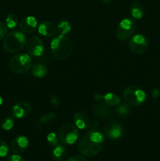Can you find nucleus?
I'll list each match as a JSON object with an SVG mask.
<instances>
[{
	"label": "nucleus",
	"instance_id": "4be33fe9",
	"mask_svg": "<svg viewBox=\"0 0 160 161\" xmlns=\"http://www.w3.org/2000/svg\"><path fill=\"white\" fill-rule=\"evenodd\" d=\"M55 116H56V115L53 113H49L43 115V116H41V117L39 118V120H38L37 126H39V127H43V126L46 125L47 124L50 123L53 119H54Z\"/></svg>",
	"mask_w": 160,
	"mask_h": 161
},
{
	"label": "nucleus",
	"instance_id": "2eb2a0df",
	"mask_svg": "<svg viewBox=\"0 0 160 161\" xmlns=\"http://www.w3.org/2000/svg\"><path fill=\"white\" fill-rule=\"evenodd\" d=\"M37 20L32 16L24 17L19 23L20 29L24 33H32L37 28Z\"/></svg>",
	"mask_w": 160,
	"mask_h": 161
},
{
	"label": "nucleus",
	"instance_id": "9b49d317",
	"mask_svg": "<svg viewBox=\"0 0 160 161\" xmlns=\"http://www.w3.org/2000/svg\"><path fill=\"white\" fill-rule=\"evenodd\" d=\"M92 111L97 118L100 119H108L111 116V108L104 102L99 101L92 106Z\"/></svg>",
	"mask_w": 160,
	"mask_h": 161
},
{
	"label": "nucleus",
	"instance_id": "c85d7f7f",
	"mask_svg": "<svg viewBox=\"0 0 160 161\" xmlns=\"http://www.w3.org/2000/svg\"><path fill=\"white\" fill-rule=\"evenodd\" d=\"M7 34V27L4 23L0 21V40L3 39Z\"/></svg>",
	"mask_w": 160,
	"mask_h": 161
},
{
	"label": "nucleus",
	"instance_id": "4468645a",
	"mask_svg": "<svg viewBox=\"0 0 160 161\" xmlns=\"http://www.w3.org/2000/svg\"><path fill=\"white\" fill-rule=\"evenodd\" d=\"M73 119L75 125L78 127V129L86 130L90 127V119H89V116L83 112H75L73 116Z\"/></svg>",
	"mask_w": 160,
	"mask_h": 161
},
{
	"label": "nucleus",
	"instance_id": "a878e982",
	"mask_svg": "<svg viewBox=\"0 0 160 161\" xmlns=\"http://www.w3.org/2000/svg\"><path fill=\"white\" fill-rule=\"evenodd\" d=\"M46 140L48 142V143L51 146H58L59 144V138H58L57 135L54 133V132H50L47 135Z\"/></svg>",
	"mask_w": 160,
	"mask_h": 161
},
{
	"label": "nucleus",
	"instance_id": "393cba45",
	"mask_svg": "<svg viewBox=\"0 0 160 161\" xmlns=\"http://www.w3.org/2000/svg\"><path fill=\"white\" fill-rule=\"evenodd\" d=\"M14 125V120L13 117L8 116L5 118L2 122V128L5 130H9L13 128Z\"/></svg>",
	"mask_w": 160,
	"mask_h": 161
},
{
	"label": "nucleus",
	"instance_id": "c756f323",
	"mask_svg": "<svg viewBox=\"0 0 160 161\" xmlns=\"http://www.w3.org/2000/svg\"><path fill=\"white\" fill-rule=\"evenodd\" d=\"M8 161H25V160L20 155L15 153L8 157Z\"/></svg>",
	"mask_w": 160,
	"mask_h": 161
},
{
	"label": "nucleus",
	"instance_id": "6ab92c4d",
	"mask_svg": "<svg viewBox=\"0 0 160 161\" xmlns=\"http://www.w3.org/2000/svg\"><path fill=\"white\" fill-rule=\"evenodd\" d=\"M52 155H53V158L54 159V160L62 161L67 155L66 148L64 146H56L53 149Z\"/></svg>",
	"mask_w": 160,
	"mask_h": 161
},
{
	"label": "nucleus",
	"instance_id": "0eeeda50",
	"mask_svg": "<svg viewBox=\"0 0 160 161\" xmlns=\"http://www.w3.org/2000/svg\"><path fill=\"white\" fill-rule=\"evenodd\" d=\"M78 129L75 124H65L60 128L59 137L60 141L64 145H72L76 142L78 138Z\"/></svg>",
	"mask_w": 160,
	"mask_h": 161
},
{
	"label": "nucleus",
	"instance_id": "1a4fd4ad",
	"mask_svg": "<svg viewBox=\"0 0 160 161\" xmlns=\"http://www.w3.org/2000/svg\"><path fill=\"white\" fill-rule=\"evenodd\" d=\"M25 49L29 55L40 57L44 52L43 42L38 36H31L26 41Z\"/></svg>",
	"mask_w": 160,
	"mask_h": 161
},
{
	"label": "nucleus",
	"instance_id": "5701e85b",
	"mask_svg": "<svg viewBox=\"0 0 160 161\" xmlns=\"http://www.w3.org/2000/svg\"><path fill=\"white\" fill-rule=\"evenodd\" d=\"M71 28H72V27H71L70 23L66 20H63L60 21L57 25V30L61 33V35L67 34L68 32H70Z\"/></svg>",
	"mask_w": 160,
	"mask_h": 161
},
{
	"label": "nucleus",
	"instance_id": "9d476101",
	"mask_svg": "<svg viewBox=\"0 0 160 161\" xmlns=\"http://www.w3.org/2000/svg\"><path fill=\"white\" fill-rule=\"evenodd\" d=\"M13 117L17 119H23L27 117L31 112V106L27 102H19L13 106L12 110Z\"/></svg>",
	"mask_w": 160,
	"mask_h": 161
},
{
	"label": "nucleus",
	"instance_id": "6e6552de",
	"mask_svg": "<svg viewBox=\"0 0 160 161\" xmlns=\"http://www.w3.org/2000/svg\"><path fill=\"white\" fill-rule=\"evenodd\" d=\"M129 47L130 50L136 54H142L147 51L148 43L147 39L143 35L137 34L130 38Z\"/></svg>",
	"mask_w": 160,
	"mask_h": 161
},
{
	"label": "nucleus",
	"instance_id": "b1692460",
	"mask_svg": "<svg viewBox=\"0 0 160 161\" xmlns=\"http://www.w3.org/2000/svg\"><path fill=\"white\" fill-rule=\"evenodd\" d=\"M18 24V18L17 16L13 14H10L6 17V25L9 28H14L17 27Z\"/></svg>",
	"mask_w": 160,
	"mask_h": 161
},
{
	"label": "nucleus",
	"instance_id": "aec40b11",
	"mask_svg": "<svg viewBox=\"0 0 160 161\" xmlns=\"http://www.w3.org/2000/svg\"><path fill=\"white\" fill-rule=\"evenodd\" d=\"M103 100L109 106H116L120 104L119 97L113 93H108L104 96H103Z\"/></svg>",
	"mask_w": 160,
	"mask_h": 161
},
{
	"label": "nucleus",
	"instance_id": "f704fd0d",
	"mask_svg": "<svg viewBox=\"0 0 160 161\" xmlns=\"http://www.w3.org/2000/svg\"><path fill=\"white\" fill-rule=\"evenodd\" d=\"M113 0H101L102 3L103 4H108V3H110L111 2H112Z\"/></svg>",
	"mask_w": 160,
	"mask_h": 161
},
{
	"label": "nucleus",
	"instance_id": "f03ea898",
	"mask_svg": "<svg viewBox=\"0 0 160 161\" xmlns=\"http://www.w3.org/2000/svg\"><path fill=\"white\" fill-rule=\"evenodd\" d=\"M50 47L52 54L58 61H64L67 59L73 50L72 42L64 35L56 36L52 40Z\"/></svg>",
	"mask_w": 160,
	"mask_h": 161
},
{
	"label": "nucleus",
	"instance_id": "f8f14e48",
	"mask_svg": "<svg viewBox=\"0 0 160 161\" xmlns=\"http://www.w3.org/2000/svg\"><path fill=\"white\" fill-rule=\"evenodd\" d=\"M104 133L110 139L118 140L123 135V129L119 123L109 122L105 126Z\"/></svg>",
	"mask_w": 160,
	"mask_h": 161
},
{
	"label": "nucleus",
	"instance_id": "473e14b6",
	"mask_svg": "<svg viewBox=\"0 0 160 161\" xmlns=\"http://www.w3.org/2000/svg\"><path fill=\"white\" fill-rule=\"evenodd\" d=\"M152 96L153 98H157L160 96V91L158 89H155L152 93Z\"/></svg>",
	"mask_w": 160,
	"mask_h": 161
},
{
	"label": "nucleus",
	"instance_id": "412c9836",
	"mask_svg": "<svg viewBox=\"0 0 160 161\" xmlns=\"http://www.w3.org/2000/svg\"><path fill=\"white\" fill-rule=\"evenodd\" d=\"M116 114L119 116H125L131 112V108L128 104H119L115 108Z\"/></svg>",
	"mask_w": 160,
	"mask_h": 161
},
{
	"label": "nucleus",
	"instance_id": "423d86ee",
	"mask_svg": "<svg viewBox=\"0 0 160 161\" xmlns=\"http://www.w3.org/2000/svg\"><path fill=\"white\" fill-rule=\"evenodd\" d=\"M136 29V23L133 19L125 18L121 20L116 29L115 36L118 40L126 41L133 36Z\"/></svg>",
	"mask_w": 160,
	"mask_h": 161
},
{
	"label": "nucleus",
	"instance_id": "ddd939ff",
	"mask_svg": "<svg viewBox=\"0 0 160 161\" xmlns=\"http://www.w3.org/2000/svg\"><path fill=\"white\" fill-rule=\"evenodd\" d=\"M29 141L25 136H17L10 143V149L14 153H23L28 148Z\"/></svg>",
	"mask_w": 160,
	"mask_h": 161
},
{
	"label": "nucleus",
	"instance_id": "7ed1b4c3",
	"mask_svg": "<svg viewBox=\"0 0 160 161\" xmlns=\"http://www.w3.org/2000/svg\"><path fill=\"white\" fill-rule=\"evenodd\" d=\"M26 43L25 36L18 31H13L7 35L3 41V48L9 53L18 52Z\"/></svg>",
	"mask_w": 160,
	"mask_h": 161
},
{
	"label": "nucleus",
	"instance_id": "39448f33",
	"mask_svg": "<svg viewBox=\"0 0 160 161\" xmlns=\"http://www.w3.org/2000/svg\"><path fill=\"white\" fill-rule=\"evenodd\" d=\"M123 97L128 105L140 106L146 100V94L142 89L136 86H129L124 90Z\"/></svg>",
	"mask_w": 160,
	"mask_h": 161
},
{
	"label": "nucleus",
	"instance_id": "7c9ffc66",
	"mask_svg": "<svg viewBox=\"0 0 160 161\" xmlns=\"http://www.w3.org/2000/svg\"><path fill=\"white\" fill-rule=\"evenodd\" d=\"M67 161H86V160H85L84 157H81V156L74 155V156H72L71 157H69Z\"/></svg>",
	"mask_w": 160,
	"mask_h": 161
},
{
	"label": "nucleus",
	"instance_id": "c9c22d12",
	"mask_svg": "<svg viewBox=\"0 0 160 161\" xmlns=\"http://www.w3.org/2000/svg\"><path fill=\"white\" fill-rule=\"evenodd\" d=\"M3 97H1V96H0V105H2V104H3Z\"/></svg>",
	"mask_w": 160,
	"mask_h": 161
},
{
	"label": "nucleus",
	"instance_id": "bb28decb",
	"mask_svg": "<svg viewBox=\"0 0 160 161\" xmlns=\"http://www.w3.org/2000/svg\"><path fill=\"white\" fill-rule=\"evenodd\" d=\"M9 153V148L7 144L3 140H0V158L5 157Z\"/></svg>",
	"mask_w": 160,
	"mask_h": 161
},
{
	"label": "nucleus",
	"instance_id": "cd10ccee",
	"mask_svg": "<svg viewBox=\"0 0 160 161\" xmlns=\"http://www.w3.org/2000/svg\"><path fill=\"white\" fill-rule=\"evenodd\" d=\"M50 103L53 108H58L60 105V100L56 95H52L50 97Z\"/></svg>",
	"mask_w": 160,
	"mask_h": 161
},
{
	"label": "nucleus",
	"instance_id": "2f4dec72",
	"mask_svg": "<svg viewBox=\"0 0 160 161\" xmlns=\"http://www.w3.org/2000/svg\"><path fill=\"white\" fill-rule=\"evenodd\" d=\"M99 127H100V126H99L98 121L93 120L92 123H91L90 127H90L91 130H98Z\"/></svg>",
	"mask_w": 160,
	"mask_h": 161
},
{
	"label": "nucleus",
	"instance_id": "a211bd4d",
	"mask_svg": "<svg viewBox=\"0 0 160 161\" xmlns=\"http://www.w3.org/2000/svg\"><path fill=\"white\" fill-rule=\"evenodd\" d=\"M48 72L46 66L42 63H37L31 68V74L36 78H43Z\"/></svg>",
	"mask_w": 160,
	"mask_h": 161
},
{
	"label": "nucleus",
	"instance_id": "72a5a7b5",
	"mask_svg": "<svg viewBox=\"0 0 160 161\" xmlns=\"http://www.w3.org/2000/svg\"><path fill=\"white\" fill-rule=\"evenodd\" d=\"M94 98L97 102H99V101H101L103 99V96L100 94H96L95 96H94Z\"/></svg>",
	"mask_w": 160,
	"mask_h": 161
},
{
	"label": "nucleus",
	"instance_id": "dca6fc26",
	"mask_svg": "<svg viewBox=\"0 0 160 161\" xmlns=\"http://www.w3.org/2000/svg\"><path fill=\"white\" fill-rule=\"evenodd\" d=\"M39 32L45 37H52L56 32V27L53 22L43 21L39 25Z\"/></svg>",
	"mask_w": 160,
	"mask_h": 161
},
{
	"label": "nucleus",
	"instance_id": "f257e3e1",
	"mask_svg": "<svg viewBox=\"0 0 160 161\" xmlns=\"http://www.w3.org/2000/svg\"><path fill=\"white\" fill-rule=\"evenodd\" d=\"M104 138L98 130H89L81 138L78 144V150L82 155L91 157L102 150Z\"/></svg>",
	"mask_w": 160,
	"mask_h": 161
},
{
	"label": "nucleus",
	"instance_id": "f3484780",
	"mask_svg": "<svg viewBox=\"0 0 160 161\" xmlns=\"http://www.w3.org/2000/svg\"><path fill=\"white\" fill-rule=\"evenodd\" d=\"M130 14L134 19H141L144 15V6L138 2L132 3L130 6Z\"/></svg>",
	"mask_w": 160,
	"mask_h": 161
},
{
	"label": "nucleus",
	"instance_id": "20e7f679",
	"mask_svg": "<svg viewBox=\"0 0 160 161\" xmlns=\"http://www.w3.org/2000/svg\"><path fill=\"white\" fill-rule=\"evenodd\" d=\"M32 60L28 54L20 53L11 58L9 62V68L13 72L22 74L27 72L31 68Z\"/></svg>",
	"mask_w": 160,
	"mask_h": 161
}]
</instances>
